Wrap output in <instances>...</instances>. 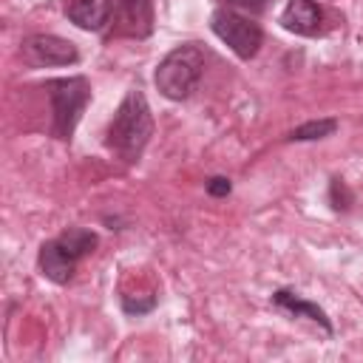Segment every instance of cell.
Listing matches in <instances>:
<instances>
[{"instance_id": "6da1fadb", "label": "cell", "mask_w": 363, "mask_h": 363, "mask_svg": "<svg viewBox=\"0 0 363 363\" xmlns=\"http://www.w3.org/2000/svg\"><path fill=\"white\" fill-rule=\"evenodd\" d=\"M153 136V113H150V105L145 99V94L139 88H130L111 125H108V133H105V145L111 150H116L125 162H136L145 150V145L150 142Z\"/></svg>"}, {"instance_id": "7a4b0ae2", "label": "cell", "mask_w": 363, "mask_h": 363, "mask_svg": "<svg viewBox=\"0 0 363 363\" xmlns=\"http://www.w3.org/2000/svg\"><path fill=\"white\" fill-rule=\"evenodd\" d=\"M201 74H204V51L196 43H184L164 54V60L156 65L153 82L162 96L182 102L199 88Z\"/></svg>"}, {"instance_id": "3957f363", "label": "cell", "mask_w": 363, "mask_h": 363, "mask_svg": "<svg viewBox=\"0 0 363 363\" xmlns=\"http://www.w3.org/2000/svg\"><path fill=\"white\" fill-rule=\"evenodd\" d=\"M51 111H54V136L68 142L74 136V128L91 102V85L85 77H60L45 82Z\"/></svg>"}, {"instance_id": "277c9868", "label": "cell", "mask_w": 363, "mask_h": 363, "mask_svg": "<svg viewBox=\"0 0 363 363\" xmlns=\"http://www.w3.org/2000/svg\"><path fill=\"white\" fill-rule=\"evenodd\" d=\"M210 28L213 34L238 57V60H252L264 43V31L261 26L247 17V14H238L233 9H216L213 17H210Z\"/></svg>"}, {"instance_id": "5b68a950", "label": "cell", "mask_w": 363, "mask_h": 363, "mask_svg": "<svg viewBox=\"0 0 363 363\" xmlns=\"http://www.w3.org/2000/svg\"><path fill=\"white\" fill-rule=\"evenodd\" d=\"M23 60L31 68H51V65H74L79 51L71 40L57 34H31L23 40Z\"/></svg>"}, {"instance_id": "8992f818", "label": "cell", "mask_w": 363, "mask_h": 363, "mask_svg": "<svg viewBox=\"0 0 363 363\" xmlns=\"http://www.w3.org/2000/svg\"><path fill=\"white\" fill-rule=\"evenodd\" d=\"M113 31L119 37L145 40L153 31V6L150 0H119L113 14Z\"/></svg>"}, {"instance_id": "52a82bcc", "label": "cell", "mask_w": 363, "mask_h": 363, "mask_svg": "<svg viewBox=\"0 0 363 363\" xmlns=\"http://www.w3.org/2000/svg\"><path fill=\"white\" fill-rule=\"evenodd\" d=\"M278 23L292 31V34H301V37H315L320 31V23H323V11L315 0H289L278 17Z\"/></svg>"}, {"instance_id": "ba28073f", "label": "cell", "mask_w": 363, "mask_h": 363, "mask_svg": "<svg viewBox=\"0 0 363 363\" xmlns=\"http://www.w3.org/2000/svg\"><path fill=\"white\" fill-rule=\"evenodd\" d=\"M37 267H40V272H43L48 281H54V284H68V281L74 278L77 261L57 244V238H51V241H45V244L40 247Z\"/></svg>"}, {"instance_id": "9c48e42d", "label": "cell", "mask_w": 363, "mask_h": 363, "mask_svg": "<svg viewBox=\"0 0 363 363\" xmlns=\"http://www.w3.org/2000/svg\"><path fill=\"white\" fill-rule=\"evenodd\" d=\"M113 0H74L68 6V20L85 31H99L111 20Z\"/></svg>"}, {"instance_id": "30bf717a", "label": "cell", "mask_w": 363, "mask_h": 363, "mask_svg": "<svg viewBox=\"0 0 363 363\" xmlns=\"http://www.w3.org/2000/svg\"><path fill=\"white\" fill-rule=\"evenodd\" d=\"M272 303H275L278 309L295 315V318H309V320H315L318 326H323L326 332H332V320L326 318V312H323L318 303L303 301V298H301L298 292H292V289H275V292H272Z\"/></svg>"}, {"instance_id": "8fae6325", "label": "cell", "mask_w": 363, "mask_h": 363, "mask_svg": "<svg viewBox=\"0 0 363 363\" xmlns=\"http://www.w3.org/2000/svg\"><path fill=\"white\" fill-rule=\"evenodd\" d=\"M57 244L79 264L85 255L94 252V247H96V233H91V230H85V227H71V230H65V233L57 235Z\"/></svg>"}, {"instance_id": "7c38bea8", "label": "cell", "mask_w": 363, "mask_h": 363, "mask_svg": "<svg viewBox=\"0 0 363 363\" xmlns=\"http://www.w3.org/2000/svg\"><path fill=\"white\" fill-rule=\"evenodd\" d=\"M337 130V119L326 116V119H312V122H303L298 125L295 130H289V142H315V139H326Z\"/></svg>"}, {"instance_id": "4fadbf2b", "label": "cell", "mask_w": 363, "mask_h": 363, "mask_svg": "<svg viewBox=\"0 0 363 363\" xmlns=\"http://www.w3.org/2000/svg\"><path fill=\"white\" fill-rule=\"evenodd\" d=\"M153 306H156V298H153V295H147V298L122 295V309H125L128 315H145V312H150Z\"/></svg>"}, {"instance_id": "5bb4252c", "label": "cell", "mask_w": 363, "mask_h": 363, "mask_svg": "<svg viewBox=\"0 0 363 363\" xmlns=\"http://www.w3.org/2000/svg\"><path fill=\"white\" fill-rule=\"evenodd\" d=\"M224 3H227V9H233L238 14H250V17L261 14L267 6V0H224Z\"/></svg>"}, {"instance_id": "9a60e30c", "label": "cell", "mask_w": 363, "mask_h": 363, "mask_svg": "<svg viewBox=\"0 0 363 363\" xmlns=\"http://www.w3.org/2000/svg\"><path fill=\"white\" fill-rule=\"evenodd\" d=\"M230 190H233V184H230V179H227V176H213V179L207 182V193H210V196H216V199L227 196Z\"/></svg>"}]
</instances>
